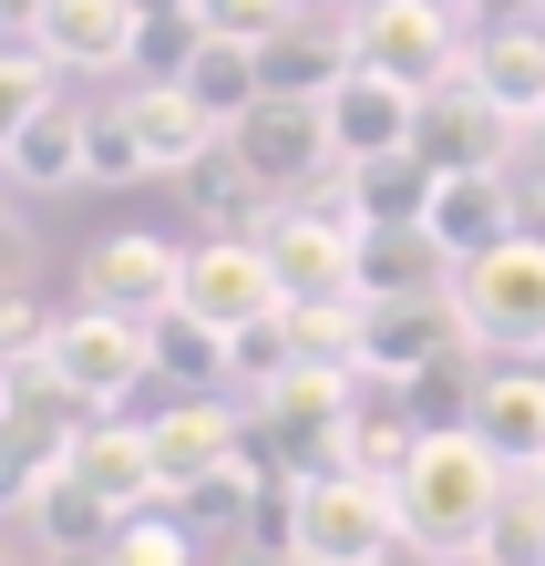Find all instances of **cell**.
<instances>
[{
	"mask_svg": "<svg viewBox=\"0 0 545 566\" xmlns=\"http://www.w3.org/2000/svg\"><path fill=\"white\" fill-rule=\"evenodd\" d=\"M42 310H31V289L21 279H0V360H21V350H42Z\"/></svg>",
	"mask_w": 545,
	"mask_h": 566,
	"instance_id": "obj_31",
	"label": "cell"
},
{
	"mask_svg": "<svg viewBox=\"0 0 545 566\" xmlns=\"http://www.w3.org/2000/svg\"><path fill=\"white\" fill-rule=\"evenodd\" d=\"M350 52L370 62V73L432 93V83H453L473 62V31H463L453 0H360L350 11Z\"/></svg>",
	"mask_w": 545,
	"mask_h": 566,
	"instance_id": "obj_5",
	"label": "cell"
},
{
	"mask_svg": "<svg viewBox=\"0 0 545 566\" xmlns=\"http://www.w3.org/2000/svg\"><path fill=\"white\" fill-rule=\"evenodd\" d=\"M145 340H155V371H165V381H186V391H227V329H207L186 298L145 319Z\"/></svg>",
	"mask_w": 545,
	"mask_h": 566,
	"instance_id": "obj_24",
	"label": "cell"
},
{
	"mask_svg": "<svg viewBox=\"0 0 545 566\" xmlns=\"http://www.w3.org/2000/svg\"><path fill=\"white\" fill-rule=\"evenodd\" d=\"M134 176H155V165H145V145H134L124 104H104L93 135H83V186H134Z\"/></svg>",
	"mask_w": 545,
	"mask_h": 566,
	"instance_id": "obj_30",
	"label": "cell"
},
{
	"mask_svg": "<svg viewBox=\"0 0 545 566\" xmlns=\"http://www.w3.org/2000/svg\"><path fill=\"white\" fill-rule=\"evenodd\" d=\"M42 566H114L104 546H42Z\"/></svg>",
	"mask_w": 545,
	"mask_h": 566,
	"instance_id": "obj_32",
	"label": "cell"
},
{
	"mask_svg": "<svg viewBox=\"0 0 545 566\" xmlns=\"http://www.w3.org/2000/svg\"><path fill=\"white\" fill-rule=\"evenodd\" d=\"M176 186H186V207L207 217V227H227V238H258V227L279 217V196H268V176H258L248 155H237V135H217V145L196 155Z\"/></svg>",
	"mask_w": 545,
	"mask_h": 566,
	"instance_id": "obj_20",
	"label": "cell"
},
{
	"mask_svg": "<svg viewBox=\"0 0 545 566\" xmlns=\"http://www.w3.org/2000/svg\"><path fill=\"white\" fill-rule=\"evenodd\" d=\"M42 371L73 391L83 412H124V391L155 381V340H145V319L83 298V310H62V319L42 329Z\"/></svg>",
	"mask_w": 545,
	"mask_h": 566,
	"instance_id": "obj_4",
	"label": "cell"
},
{
	"mask_svg": "<svg viewBox=\"0 0 545 566\" xmlns=\"http://www.w3.org/2000/svg\"><path fill=\"white\" fill-rule=\"evenodd\" d=\"M453 310L473 329V350L545 360V227H515V238L473 248L463 269H453Z\"/></svg>",
	"mask_w": 545,
	"mask_h": 566,
	"instance_id": "obj_3",
	"label": "cell"
},
{
	"mask_svg": "<svg viewBox=\"0 0 545 566\" xmlns=\"http://www.w3.org/2000/svg\"><path fill=\"white\" fill-rule=\"evenodd\" d=\"M463 340H473V329H463V310H453V289H442V298H370V319H360V371L422 391Z\"/></svg>",
	"mask_w": 545,
	"mask_h": 566,
	"instance_id": "obj_8",
	"label": "cell"
},
{
	"mask_svg": "<svg viewBox=\"0 0 545 566\" xmlns=\"http://www.w3.org/2000/svg\"><path fill=\"white\" fill-rule=\"evenodd\" d=\"M535 165H545V124H535Z\"/></svg>",
	"mask_w": 545,
	"mask_h": 566,
	"instance_id": "obj_37",
	"label": "cell"
},
{
	"mask_svg": "<svg viewBox=\"0 0 545 566\" xmlns=\"http://www.w3.org/2000/svg\"><path fill=\"white\" fill-rule=\"evenodd\" d=\"M319 114H329V155H339V165L401 155V145L422 135V93L391 83V73H370V62H350V73L319 93Z\"/></svg>",
	"mask_w": 545,
	"mask_h": 566,
	"instance_id": "obj_9",
	"label": "cell"
},
{
	"mask_svg": "<svg viewBox=\"0 0 545 566\" xmlns=\"http://www.w3.org/2000/svg\"><path fill=\"white\" fill-rule=\"evenodd\" d=\"M391 546H401L391 474H370V463H319V474H298V494H289V556L298 566H381Z\"/></svg>",
	"mask_w": 545,
	"mask_h": 566,
	"instance_id": "obj_2",
	"label": "cell"
},
{
	"mask_svg": "<svg viewBox=\"0 0 545 566\" xmlns=\"http://www.w3.org/2000/svg\"><path fill=\"white\" fill-rule=\"evenodd\" d=\"M83 135H93V114L73 104V93H52L42 114L11 135V155H0V176L31 186V196H62V186H83Z\"/></svg>",
	"mask_w": 545,
	"mask_h": 566,
	"instance_id": "obj_22",
	"label": "cell"
},
{
	"mask_svg": "<svg viewBox=\"0 0 545 566\" xmlns=\"http://www.w3.org/2000/svg\"><path fill=\"white\" fill-rule=\"evenodd\" d=\"M258 62H268V83H279V93H329L360 62L350 52V11H339V0H298V11L258 42Z\"/></svg>",
	"mask_w": 545,
	"mask_h": 566,
	"instance_id": "obj_17",
	"label": "cell"
},
{
	"mask_svg": "<svg viewBox=\"0 0 545 566\" xmlns=\"http://www.w3.org/2000/svg\"><path fill=\"white\" fill-rule=\"evenodd\" d=\"M0 402H11V371H0Z\"/></svg>",
	"mask_w": 545,
	"mask_h": 566,
	"instance_id": "obj_38",
	"label": "cell"
},
{
	"mask_svg": "<svg viewBox=\"0 0 545 566\" xmlns=\"http://www.w3.org/2000/svg\"><path fill=\"white\" fill-rule=\"evenodd\" d=\"M463 73L535 135V124H545V11L535 21H504V31H473V62H463Z\"/></svg>",
	"mask_w": 545,
	"mask_h": 566,
	"instance_id": "obj_21",
	"label": "cell"
},
{
	"mask_svg": "<svg viewBox=\"0 0 545 566\" xmlns=\"http://www.w3.org/2000/svg\"><path fill=\"white\" fill-rule=\"evenodd\" d=\"M227 566H298V556H289V546H237Z\"/></svg>",
	"mask_w": 545,
	"mask_h": 566,
	"instance_id": "obj_33",
	"label": "cell"
},
{
	"mask_svg": "<svg viewBox=\"0 0 545 566\" xmlns=\"http://www.w3.org/2000/svg\"><path fill=\"white\" fill-rule=\"evenodd\" d=\"M124 124H134V145H145V165H155V176H186V165L227 135V124L196 104L176 73H134V83H124Z\"/></svg>",
	"mask_w": 545,
	"mask_h": 566,
	"instance_id": "obj_15",
	"label": "cell"
},
{
	"mask_svg": "<svg viewBox=\"0 0 545 566\" xmlns=\"http://www.w3.org/2000/svg\"><path fill=\"white\" fill-rule=\"evenodd\" d=\"M289 360H298L289 310H268V319H248V329H227V391H248V402H268V391L289 381Z\"/></svg>",
	"mask_w": 545,
	"mask_h": 566,
	"instance_id": "obj_28",
	"label": "cell"
},
{
	"mask_svg": "<svg viewBox=\"0 0 545 566\" xmlns=\"http://www.w3.org/2000/svg\"><path fill=\"white\" fill-rule=\"evenodd\" d=\"M227 135H237V155L268 176V196H310L329 165H339V155H329V114H319V93H279V83H268L258 104L227 124Z\"/></svg>",
	"mask_w": 545,
	"mask_h": 566,
	"instance_id": "obj_6",
	"label": "cell"
},
{
	"mask_svg": "<svg viewBox=\"0 0 545 566\" xmlns=\"http://www.w3.org/2000/svg\"><path fill=\"white\" fill-rule=\"evenodd\" d=\"M515 135H525V124L504 114L473 73H453V83L422 93V135H412V145H422L432 165H515Z\"/></svg>",
	"mask_w": 545,
	"mask_h": 566,
	"instance_id": "obj_13",
	"label": "cell"
},
{
	"mask_svg": "<svg viewBox=\"0 0 545 566\" xmlns=\"http://www.w3.org/2000/svg\"><path fill=\"white\" fill-rule=\"evenodd\" d=\"M73 474L104 494L114 515H134V505H165V484H155V443H145V422H124V412H83L73 422Z\"/></svg>",
	"mask_w": 545,
	"mask_h": 566,
	"instance_id": "obj_16",
	"label": "cell"
},
{
	"mask_svg": "<svg viewBox=\"0 0 545 566\" xmlns=\"http://www.w3.org/2000/svg\"><path fill=\"white\" fill-rule=\"evenodd\" d=\"M83 298H104V310H124V319L176 310L186 298V248L155 238V227H124V238L83 248Z\"/></svg>",
	"mask_w": 545,
	"mask_h": 566,
	"instance_id": "obj_11",
	"label": "cell"
},
{
	"mask_svg": "<svg viewBox=\"0 0 545 566\" xmlns=\"http://www.w3.org/2000/svg\"><path fill=\"white\" fill-rule=\"evenodd\" d=\"M381 566H463V556H432V546H391Z\"/></svg>",
	"mask_w": 545,
	"mask_h": 566,
	"instance_id": "obj_34",
	"label": "cell"
},
{
	"mask_svg": "<svg viewBox=\"0 0 545 566\" xmlns=\"http://www.w3.org/2000/svg\"><path fill=\"white\" fill-rule=\"evenodd\" d=\"M31 42H42L62 73H134V52H145V0H42V11H31Z\"/></svg>",
	"mask_w": 545,
	"mask_h": 566,
	"instance_id": "obj_12",
	"label": "cell"
},
{
	"mask_svg": "<svg viewBox=\"0 0 545 566\" xmlns=\"http://www.w3.org/2000/svg\"><path fill=\"white\" fill-rule=\"evenodd\" d=\"M463 422L484 432L515 474H535V453H545V360H504V371H484Z\"/></svg>",
	"mask_w": 545,
	"mask_h": 566,
	"instance_id": "obj_18",
	"label": "cell"
},
{
	"mask_svg": "<svg viewBox=\"0 0 545 566\" xmlns=\"http://www.w3.org/2000/svg\"><path fill=\"white\" fill-rule=\"evenodd\" d=\"M104 556L114 566H207V536H196L176 505H134L114 536H104Z\"/></svg>",
	"mask_w": 545,
	"mask_h": 566,
	"instance_id": "obj_26",
	"label": "cell"
},
{
	"mask_svg": "<svg viewBox=\"0 0 545 566\" xmlns=\"http://www.w3.org/2000/svg\"><path fill=\"white\" fill-rule=\"evenodd\" d=\"M31 11H42V0H0V31H31Z\"/></svg>",
	"mask_w": 545,
	"mask_h": 566,
	"instance_id": "obj_35",
	"label": "cell"
},
{
	"mask_svg": "<svg viewBox=\"0 0 545 566\" xmlns=\"http://www.w3.org/2000/svg\"><path fill=\"white\" fill-rule=\"evenodd\" d=\"M463 258L432 238L422 217H401V227H360V289L370 298H442L453 289Z\"/></svg>",
	"mask_w": 545,
	"mask_h": 566,
	"instance_id": "obj_19",
	"label": "cell"
},
{
	"mask_svg": "<svg viewBox=\"0 0 545 566\" xmlns=\"http://www.w3.org/2000/svg\"><path fill=\"white\" fill-rule=\"evenodd\" d=\"M176 83H186V93H196V104H207L217 124H237V114H248L258 93H268V62H258V42H248V31H217V21H207Z\"/></svg>",
	"mask_w": 545,
	"mask_h": 566,
	"instance_id": "obj_23",
	"label": "cell"
},
{
	"mask_svg": "<svg viewBox=\"0 0 545 566\" xmlns=\"http://www.w3.org/2000/svg\"><path fill=\"white\" fill-rule=\"evenodd\" d=\"M145 443H155V484H165V505H186V494L207 484L227 453H248V443H237V412L217 402V391H186V402H165V412L145 422Z\"/></svg>",
	"mask_w": 545,
	"mask_h": 566,
	"instance_id": "obj_14",
	"label": "cell"
},
{
	"mask_svg": "<svg viewBox=\"0 0 545 566\" xmlns=\"http://www.w3.org/2000/svg\"><path fill=\"white\" fill-rule=\"evenodd\" d=\"M31 525H42V546H104L124 515H114L104 494H93V484L73 474V463H62V474H52L42 494H31Z\"/></svg>",
	"mask_w": 545,
	"mask_h": 566,
	"instance_id": "obj_27",
	"label": "cell"
},
{
	"mask_svg": "<svg viewBox=\"0 0 545 566\" xmlns=\"http://www.w3.org/2000/svg\"><path fill=\"white\" fill-rule=\"evenodd\" d=\"M52 93H62V62L31 42V31H0V155H11V135L52 104Z\"/></svg>",
	"mask_w": 545,
	"mask_h": 566,
	"instance_id": "obj_25",
	"label": "cell"
},
{
	"mask_svg": "<svg viewBox=\"0 0 545 566\" xmlns=\"http://www.w3.org/2000/svg\"><path fill=\"white\" fill-rule=\"evenodd\" d=\"M422 227H432L453 258L494 248V238H515V227H525V186H515V165H432Z\"/></svg>",
	"mask_w": 545,
	"mask_h": 566,
	"instance_id": "obj_10",
	"label": "cell"
},
{
	"mask_svg": "<svg viewBox=\"0 0 545 566\" xmlns=\"http://www.w3.org/2000/svg\"><path fill=\"white\" fill-rule=\"evenodd\" d=\"M525 484H535V494H545V453H535V474H525Z\"/></svg>",
	"mask_w": 545,
	"mask_h": 566,
	"instance_id": "obj_36",
	"label": "cell"
},
{
	"mask_svg": "<svg viewBox=\"0 0 545 566\" xmlns=\"http://www.w3.org/2000/svg\"><path fill=\"white\" fill-rule=\"evenodd\" d=\"M473 566H545V494L515 474L504 484V505H494V525H484V556Z\"/></svg>",
	"mask_w": 545,
	"mask_h": 566,
	"instance_id": "obj_29",
	"label": "cell"
},
{
	"mask_svg": "<svg viewBox=\"0 0 545 566\" xmlns=\"http://www.w3.org/2000/svg\"><path fill=\"white\" fill-rule=\"evenodd\" d=\"M504 484H515V463H504L473 422H422V443L391 463V505H401V546H432V556H484V525L504 505Z\"/></svg>",
	"mask_w": 545,
	"mask_h": 566,
	"instance_id": "obj_1",
	"label": "cell"
},
{
	"mask_svg": "<svg viewBox=\"0 0 545 566\" xmlns=\"http://www.w3.org/2000/svg\"><path fill=\"white\" fill-rule=\"evenodd\" d=\"M186 310L207 319V329H248V319H268V310H289L268 238H227V227H217L207 248H186Z\"/></svg>",
	"mask_w": 545,
	"mask_h": 566,
	"instance_id": "obj_7",
	"label": "cell"
}]
</instances>
